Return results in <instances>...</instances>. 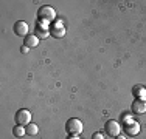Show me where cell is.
I'll return each instance as SVG.
<instances>
[{
  "mask_svg": "<svg viewBox=\"0 0 146 139\" xmlns=\"http://www.w3.org/2000/svg\"><path fill=\"white\" fill-rule=\"evenodd\" d=\"M37 17H39V22L50 23V22H53V20L56 19V11H54L51 6L44 5V6H40L39 11H37Z\"/></svg>",
  "mask_w": 146,
  "mask_h": 139,
  "instance_id": "obj_1",
  "label": "cell"
},
{
  "mask_svg": "<svg viewBox=\"0 0 146 139\" xmlns=\"http://www.w3.org/2000/svg\"><path fill=\"white\" fill-rule=\"evenodd\" d=\"M104 131H106L110 138H117V136H120V133H121V125L118 124L117 121L110 119L106 122V125H104Z\"/></svg>",
  "mask_w": 146,
  "mask_h": 139,
  "instance_id": "obj_2",
  "label": "cell"
},
{
  "mask_svg": "<svg viewBox=\"0 0 146 139\" xmlns=\"http://www.w3.org/2000/svg\"><path fill=\"white\" fill-rule=\"evenodd\" d=\"M16 124L17 125H23V127H27V125L31 124V113L28 110L25 108H20L19 111L16 113Z\"/></svg>",
  "mask_w": 146,
  "mask_h": 139,
  "instance_id": "obj_3",
  "label": "cell"
},
{
  "mask_svg": "<svg viewBox=\"0 0 146 139\" xmlns=\"http://www.w3.org/2000/svg\"><path fill=\"white\" fill-rule=\"evenodd\" d=\"M65 130L70 134H79L82 131V122L79 119H76V117H72L65 124Z\"/></svg>",
  "mask_w": 146,
  "mask_h": 139,
  "instance_id": "obj_4",
  "label": "cell"
},
{
  "mask_svg": "<svg viewBox=\"0 0 146 139\" xmlns=\"http://www.w3.org/2000/svg\"><path fill=\"white\" fill-rule=\"evenodd\" d=\"M28 31H30V26L27 22H23V20H17L14 23V34L19 37H27L28 36Z\"/></svg>",
  "mask_w": 146,
  "mask_h": 139,
  "instance_id": "obj_5",
  "label": "cell"
},
{
  "mask_svg": "<svg viewBox=\"0 0 146 139\" xmlns=\"http://www.w3.org/2000/svg\"><path fill=\"white\" fill-rule=\"evenodd\" d=\"M50 34L54 37V39H59V37H64L65 34V28L61 22H54L53 25L50 26Z\"/></svg>",
  "mask_w": 146,
  "mask_h": 139,
  "instance_id": "obj_6",
  "label": "cell"
},
{
  "mask_svg": "<svg viewBox=\"0 0 146 139\" xmlns=\"http://www.w3.org/2000/svg\"><path fill=\"white\" fill-rule=\"evenodd\" d=\"M132 113L134 114H145L146 113V99H137L132 102Z\"/></svg>",
  "mask_w": 146,
  "mask_h": 139,
  "instance_id": "obj_7",
  "label": "cell"
},
{
  "mask_svg": "<svg viewBox=\"0 0 146 139\" xmlns=\"http://www.w3.org/2000/svg\"><path fill=\"white\" fill-rule=\"evenodd\" d=\"M34 34H36L39 39H47V37L50 36V28H47V25H42V22H39L36 25Z\"/></svg>",
  "mask_w": 146,
  "mask_h": 139,
  "instance_id": "obj_8",
  "label": "cell"
},
{
  "mask_svg": "<svg viewBox=\"0 0 146 139\" xmlns=\"http://www.w3.org/2000/svg\"><path fill=\"white\" fill-rule=\"evenodd\" d=\"M123 128H124V131H126L127 136H137V134L140 133V124L138 122H129Z\"/></svg>",
  "mask_w": 146,
  "mask_h": 139,
  "instance_id": "obj_9",
  "label": "cell"
},
{
  "mask_svg": "<svg viewBox=\"0 0 146 139\" xmlns=\"http://www.w3.org/2000/svg\"><path fill=\"white\" fill-rule=\"evenodd\" d=\"M39 37L36 36V34H28V36L25 37V40H23V45L25 47H28V48H34V47H37L39 45Z\"/></svg>",
  "mask_w": 146,
  "mask_h": 139,
  "instance_id": "obj_10",
  "label": "cell"
},
{
  "mask_svg": "<svg viewBox=\"0 0 146 139\" xmlns=\"http://www.w3.org/2000/svg\"><path fill=\"white\" fill-rule=\"evenodd\" d=\"M13 134H14L16 138H23L27 134V128L23 127V125H16V127L13 128Z\"/></svg>",
  "mask_w": 146,
  "mask_h": 139,
  "instance_id": "obj_11",
  "label": "cell"
},
{
  "mask_svg": "<svg viewBox=\"0 0 146 139\" xmlns=\"http://www.w3.org/2000/svg\"><path fill=\"white\" fill-rule=\"evenodd\" d=\"M27 134H30V136H34V134H37L39 133V127H37L36 124H30V125H27Z\"/></svg>",
  "mask_w": 146,
  "mask_h": 139,
  "instance_id": "obj_12",
  "label": "cell"
},
{
  "mask_svg": "<svg viewBox=\"0 0 146 139\" xmlns=\"http://www.w3.org/2000/svg\"><path fill=\"white\" fill-rule=\"evenodd\" d=\"M135 93H137L138 96L146 97V90H145V88H141V87H137V88H135Z\"/></svg>",
  "mask_w": 146,
  "mask_h": 139,
  "instance_id": "obj_13",
  "label": "cell"
},
{
  "mask_svg": "<svg viewBox=\"0 0 146 139\" xmlns=\"http://www.w3.org/2000/svg\"><path fill=\"white\" fill-rule=\"evenodd\" d=\"M92 139H104V134L103 133H93Z\"/></svg>",
  "mask_w": 146,
  "mask_h": 139,
  "instance_id": "obj_14",
  "label": "cell"
},
{
  "mask_svg": "<svg viewBox=\"0 0 146 139\" xmlns=\"http://www.w3.org/2000/svg\"><path fill=\"white\" fill-rule=\"evenodd\" d=\"M28 50H30V48H28V47H25V45H23V47L20 48V51H22L23 54H27V53H28Z\"/></svg>",
  "mask_w": 146,
  "mask_h": 139,
  "instance_id": "obj_15",
  "label": "cell"
},
{
  "mask_svg": "<svg viewBox=\"0 0 146 139\" xmlns=\"http://www.w3.org/2000/svg\"><path fill=\"white\" fill-rule=\"evenodd\" d=\"M68 139H79V138L76 136V134H70V138H68Z\"/></svg>",
  "mask_w": 146,
  "mask_h": 139,
  "instance_id": "obj_16",
  "label": "cell"
},
{
  "mask_svg": "<svg viewBox=\"0 0 146 139\" xmlns=\"http://www.w3.org/2000/svg\"><path fill=\"white\" fill-rule=\"evenodd\" d=\"M117 139H126V138H124V136H121V134H120V136H117Z\"/></svg>",
  "mask_w": 146,
  "mask_h": 139,
  "instance_id": "obj_17",
  "label": "cell"
}]
</instances>
